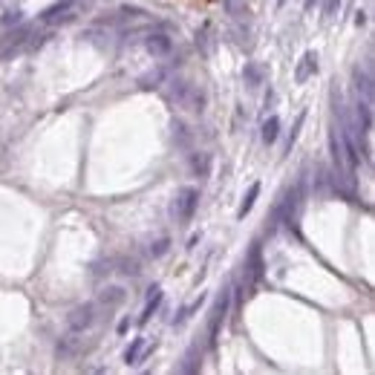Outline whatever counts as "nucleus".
<instances>
[{
    "mask_svg": "<svg viewBox=\"0 0 375 375\" xmlns=\"http://www.w3.org/2000/svg\"><path fill=\"white\" fill-rule=\"evenodd\" d=\"M197 199H199V193L197 188H182L179 191V199H176V217L188 222L193 217V208H197Z\"/></svg>",
    "mask_w": 375,
    "mask_h": 375,
    "instance_id": "f257e3e1",
    "label": "nucleus"
},
{
    "mask_svg": "<svg viewBox=\"0 0 375 375\" xmlns=\"http://www.w3.org/2000/svg\"><path fill=\"white\" fill-rule=\"evenodd\" d=\"M93 306H90V303H87V306H81V309H75L73 312V317H69V326H73L75 332H81V329H87L90 324H93Z\"/></svg>",
    "mask_w": 375,
    "mask_h": 375,
    "instance_id": "f03ea898",
    "label": "nucleus"
},
{
    "mask_svg": "<svg viewBox=\"0 0 375 375\" xmlns=\"http://www.w3.org/2000/svg\"><path fill=\"white\" fill-rule=\"evenodd\" d=\"M317 69V58H315V52H306L303 55V64L298 66V81H306L312 73Z\"/></svg>",
    "mask_w": 375,
    "mask_h": 375,
    "instance_id": "7ed1b4c3",
    "label": "nucleus"
},
{
    "mask_svg": "<svg viewBox=\"0 0 375 375\" xmlns=\"http://www.w3.org/2000/svg\"><path fill=\"white\" fill-rule=\"evenodd\" d=\"M147 49L154 52V55H165V52L171 49V38H165V35H154V38L147 40Z\"/></svg>",
    "mask_w": 375,
    "mask_h": 375,
    "instance_id": "20e7f679",
    "label": "nucleus"
},
{
    "mask_svg": "<svg viewBox=\"0 0 375 375\" xmlns=\"http://www.w3.org/2000/svg\"><path fill=\"white\" fill-rule=\"evenodd\" d=\"M277 128H280V121H277V116H271L266 124H263V142L271 145L274 138H277Z\"/></svg>",
    "mask_w": 375,
    "mask_h": 375,
    "instance_id": "39448f33",
    "label": "nucleus"
},
{
    "mask_svg": "<svg viewBox=\"0 0 375 375\" xmlns=\"http://www.w3.org/2000/svg\"><path fill=\"white\" fill-rule=\"evenodd\" d=\"M257 193H260V185H252V191H248V197L243 199V208H240V217H245L248 211H252V205L257 199Z\"/></svg>",
    "mask_w": 375,
    "mask_h": 375,
    "instance_id": "423d86ee",
    "label": "nucleus"
},
{
    "mask_svg": "<svg viewBox=\"0 0 375 375\" xmlns=\"http://www.w3.org/2000/svg\"><path fill=\"white\" fill-rule=\"evenodd\" d=\"M159 300H162V295H159V291H156V295H154V300H150V303H147V309H145V315H142V321H147V317H150V315H154V309L159 306Z\"/></svg>",
    "mask_w": 375,
    "mask_h": 375,
    "instance_id": "0eeeda50",
    "label": "nucleus"
},
{
    "mask_svg": "<svg viewBox=\"0 0 375 375\" xmlns=\"http://www.w3.org/2000/svg\"><path fill=\"white\" fill-rule=\"evenodd\" d=\"M142 338H136V343H133V350H128V361H136L138 358V350H142Z\"/></svg>",
    "mask_w": 375,
    "mask_h": 375,
    "instance_id": "6e6552de",
    "label": "nucleus"
}]
</instances>
